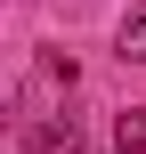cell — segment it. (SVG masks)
I'll return each instance as SVG.
<instances>
[{
    "label": "cell",
    "mask_w": 146,
    "mask_h": 154,
    "mask_svg": "<svg viewBox=\"0 0 146 154\" xmlns=\"http://www.w3.org/2000/svg\"><path fill=\"white\" fill-rule=\"evenodd\" d=\"M114 49H122V57H146V8H130V16H122V32H114Z\"/></svg>",
    "instance_id": "cell-3"
},
{
    "label": "cell",
    "mask_w": 146,
    "mask_h": 154,
    "mask_svg": "<svg viewBox=\"0 0 146 154\" xmlns=\"http://www.w3.org/2000/svg\"><path fill=\"white\" fill-rule=\"evenodd\" d=\"M114 154H146V106H130L114 122Z\"/></svg>",
    "instance_id": "cell-2"
},
{
    "label": "cell",
    "mask_w": 146,
    "mask_h": 154,
    "mask_svg": "<svg viewBox=\"0 0 146 154\" xmlns=\"http://www.w3.org/2000/svg\"><path fill=\"white\" fill-rule=\"evenodd\" d=\"M33 154H81V130L73 122H41L33 130Z\"/></svg>",
    "instance_id": "cell-1"
}]
</instances>
